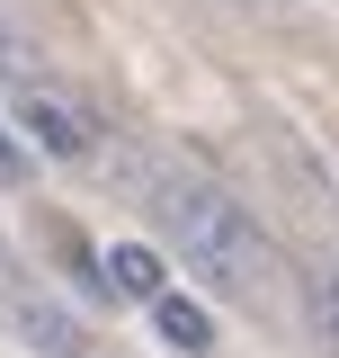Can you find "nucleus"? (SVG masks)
<instances>
[{"label":"nucleus","mask_w":339,"mask_h":358,"mask_svg":"<svg viewBox=\"0 0 339 358\" xmlns=\"http://www.w3.org/2000/svg\"><path fill=\"white\" fill-rule=\"evenodd\" d=\"M98 287H107V296H134V305L170 296V278H161V251H152V242H116V251L98 260Z\"/></svg>","instance_id":"obj_3"},{"label":"nucleus","mask_w":339,"mask_h":358,"mask_svg":"<svg viewBox=\"0 0 339 358\" xmlns=\"http://www.w3.org/2000/svg\"><path fill=\"white\" fill-rule=\"evenodd\" d=\"M9 313H18V331H27L45 358H89V331H81V322H72L63 305H54V296H18Z\"/></svg>","instance_id":"obj_4"},{"label":"nucleus","mask_w":339,"mask_h":358,"mask_svg":"<svg viewBox=\"0 0 339 358\" xmlns=\"http://www.w3.org/2000/svg\"><path fill=\"white\" fill-rule=\"evenodd\" d=\"M0 287H9V251H0Z\"/></svg>","instance_id":"obj_9"},{"label":"nucleus","mask_w":339,"mask_h":358,"mask_svg":"<svg viewBox=\"0 0 339 358\" xmlns=\"http://www.w3.org/2000/svg\"><path fill=\"white\" fill-rule=\"evenodd\" d=\"M0 188H27V152H18V134L0 126Z\"/></svg>","instance_id":"obj_7"},{"label":"nucleus","mask_w":339,"mask_h":358,"mask_svg":"<svg viewBox=\"0 0 339 358\" xmlns=\"http://www.w3.org/2000/svg\"><path fill=\"white\" fill-rule=\"evenodd\" d=\"M18 126H27V143H45L54 162H98V126H89L54 81H45V90H18Z\"/></svg>","instance_id":"obj_2"},{"label":"nucleus","mask_w":339,"mask_h":358,"mask_svg":"<svg viewBox=\"0 0 339 358\" xmlns=\"http://www.w3.org/2000/svg\"><path fill=\"white\" fill-rule=\"evenodd\" d=\"M322 331L339 341V278H322Z\"/></svg>","instance_id":"obj_8"},{"label":"nucleus","mask_w":339,"mask_h":358,"mask_svg":"<svg viewBox=\"0 0 339 358\" xmlns=\"http://www.w3.org/2000/svg\"><path fill=\"white\" fill-rule=\"evenodd\" d=\"M0 81H18V90H45V54L18 27H0Z\"/></svg>","instance_id":"obj_6"},{"label":"nucleus","mask_w":339,"mask_h":358,"mask_svg":"<svg viewBox=\"0 0 339 358\" xmlns=\"http://www.w3.org/2000/svg\"><path fill=\"white\" fill-rule=\"evenodd\" d=\"M152 215L170 224L179 260L197 268L214 296H259V278H268V242H259L250 206H241L232 188H214L206 171H161V179H152Z\"/></svg>","instance_id":"obj_1"},{"label":"nucleus","mask_w":339,"mask_h":358,"mask_svg":"<svg viewBox=\"0 0 339 358\" xmlns=\"http://www.w3.org/2000/svg\"><path fill=\"white\" fill-rule=\"evenodd\" d=\"M152 322H161L170 350H188V358H206V350H214V313L197 305V296H152Z\"/></svg>","instance_id":"obj_5"}]
</instances>
